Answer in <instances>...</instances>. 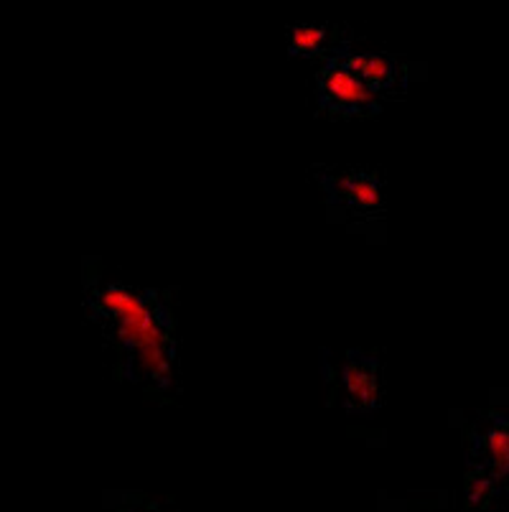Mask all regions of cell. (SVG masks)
I'll list each match as a JSON object with an SVG mask.
<instances>
[{
	"label": "cell",
	"instance_id": "8",
	"mask_svg": "<svg viewBox=\"0 0 509 512\" xmlns=\"http://www.w3.org/2000/svg\"><path fill=\"white\" fill-rule=\"evenodd\" d=\"M326 36L329 34L321 26H296L288 34V41H291V49L296 54H314V51H319L324 46Z\"/></svg>",
	"mask_w": 509,
	"mask_h": 512
},
{
	"label": "cell",
	"instance_id": "4",
	"mask_svg": "<svg viewBox=\"0 0 509 512\" xmlns=\"http://www.w3.org/2000/svg\"><path fill=\"white\" fill-rule=\"evenodd\" d=\"M344 393H347V403L357 411H367V408L377 406L380 398V385H377V372L372 362L352 360L347 362L342 372Z\"/></svg>",
	"mask_w": 509,
	"mask_h": 512
},
{
	"label": "cell",
	"instance_id": "6",
	"mask_svg": "<svg viewBox=\"0 0 509 512\" xmlns=\"http://www.w3.org/2000/svg\"><path fill=\"white\" fill-rule=\"evenodd\" d=\"M336 194L344 199V202L354 204V207L372 209L377 204H382V189L375 181V176L370 174H347L342 179H336L334 184Z\"/></svg>",
	"mask_w": 509,
	"mask_h": 512
},
{
	"label": "cell",
	"instance_id": "1",
	"mask_svg": "<svg viewBox=\"0 0 509 512\" xmlns=\"http://www.w3.org/2000/svg\"><path fill=\"white\" fill-rule=\"evenodd\" d=\"M100 304L115 319L118 339L135 357L140 372L153 383H168L171 377V344L156 311L140 293L123 286H107L100 293Z\"/></svg>",
	"mask_w": 509,
	"mask_h": 512
},
{
	"label": "cell",
	"instance_id": "5",
	"mask_svg": "<svg viewBox=\"0 0 509 512\" xmlns=\"http://www.w3.org/2000/svg\"><path fill=\"white\" fill-rule=\"evenodd\" d=\"M336 62L357 74L372 90H380L395 79V67L390 59L380 54H344V57H336Z\"/></svg>",
	"mask_w": 509,
	"mask_h": 512
},
{
	"label": "cell",
	"instance_id": "2",
	"mask_svg": "<svg viewBox=\"0 0 509 512\" xmlns=\"http://www.w3.org/2000/svg\"><path fill=\"white\" fill-rule=\"evenodd\" d=\"M319 92L321 105L339 113H357V110L375 107L377 102L375 90L336 59H329V64L321 69Z\"/></svg>",
	"mask_w": 509,
	"mask_h": 512
},
{
	"label": "cell",
	"instance_id": "3",
	"mask_svg": "<svg viewBox=\"0 0 509 512\" xmlns=\"http://www.w3.org/2000/svg\"><path fill=\"white\" fill-rule=\"evenodd\" d=\"M479 467L492 474L499 484L509 479V421L497 418L492 426L479 436Z\"/></svg>",
	"mask_w": 509,
	"mask_h": 512
},
{
	"label": "cell",
	"instance_id": "7",
	"mask_svg": "<svg viewBox=\"0 0 509 512\" xmlns=\"http://www.w3.org/2000/svg\"><path fill=\"white\" fill-rule=\"evenodd\" d=\"M499 497V482L484 469H474L466 477V507L469 512H487Z\"/></svg>",
	"mask_w": 509,
	"mask_h": 512
}]
</instances>
